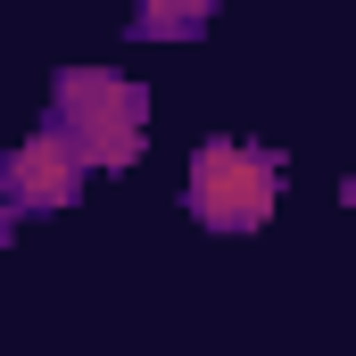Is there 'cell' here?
<instances>
[{"label": "cell", "instance_id": "2", "mask_svg": "<svg viewBox=\"0 0 356 356\" xmlns=\"http://www.w3.org/2000/svg\"><path fill=\"white\" fill-rule=\"evenodd\" d=\"M282 199V158L249 141H199L191 158V216L207 232H257Z\"/></svg>", "mask_w": 356, "mask_h": 356}, {"label": "cell", "instance_id": "4", "mask_svg": "<svg viewBox=\"0 0 356 356\" xmlns=\"http://www.w3.org/2000/svg\"><path fill=\"white\" fill-rule=\"evenodd\" d=\"M207 17H216V0H141L133 8V33L141 42H191Z\"/></svg>", "mask_w": 356, "mask_h": 356}, {"label": "cell", "instance_id": "3", "mask_svg": "<svg viewBox=\"0 0 356 356\" xmlns=\"http://www.w3.org/2000/svg\"><path fill=\"white\" fill-rule=\"evenodd\" d=\"M75 191H83V158H75L67 133H33L25 149L0 158V199L8 207H67Z\"/></svg>", "mask_w": 356, "mask_h": 356}, {"label": "cell", "instance_id": "5", "mask_svg": "<svg viewBox=\"0 0 356 356\" xmlns=\"http://www.w3.org/2000/svg\"><path fill=\"white\" fill-rule=\"evenodd\" d=\"M348 207H356V182H348Z\"/></svg>", "mask_w": 356, "mask_h": 356}, {"label": "cell", "instance_id": "1", "mask_svg": "<svg viewBox=\"0 0 356 356\" xmlns=\"http://www.w3.org/2000/svg\"><path fill=\"white\" fill-rule=\"evenodd\" d=\"M50 133L75 141L83 166H133L141 141H149V91L124 83V75H99V67H67L58 99H50Z\"/></svg>", "mask_w": 356, "mask_h": 356}]
</instances>
